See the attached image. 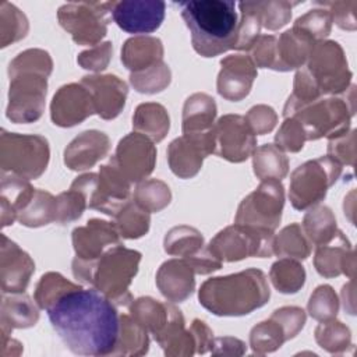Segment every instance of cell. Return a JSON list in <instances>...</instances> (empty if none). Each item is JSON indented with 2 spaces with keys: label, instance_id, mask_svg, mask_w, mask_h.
Wrapping results in <instances>:
<instances>
[{
  "label": "cell",
  "instance_id": "1",
  "mask_svg": "<svg viewBox=\"0 0 357 357\" xmlns=\"http://www.w3.org/2000/svg\"><path fill=\"white\" fill-rule=\"evenodd\" d=\"M49 321L66 347L78 356H113L120 336L116 304L96 289L75 286L47 310Z\"/></svg>",
  "mask_w": 357,
  "mask_h": 357
},
{
  "label": "cell",
  "instance_id": "2",
  "mask_svg": "<svg viewBox=\"0 0 357 357\" xmlns=\"http://www.w3.org/2000/svg\"><path fill=\"white\" fill-rule=\"evenodd\" d=\"M52 68L53 61L42 49H28L10 63L7 117L13 123H32L42 116Z\"/></svg>",
  "mask_w": 357,
  "mask_h": 357
},
{
  "label": "cell",
  "instance_id": "3",
  "mask_svg": "<svg viewBox=\"0 0 357 357\" xmlns=\"http://www.w3.org/2000/svg\"><path fill=\"white\" fill-rule=\"evenodd\" d=\"M178 6L198 54L215 57L236 47L238 21L234 1L190 0Z\"/></svg>",
  "mask_w": 357,
  "mask_h": 357
},
{
  "label": "cell",
  "instance_id": "4",
  "mask_svg": "<svg viewBox=\"0 0 357 357\" xmlns=\"http://www.w3.org/2000/svg\"><path fill=\"white\" fill-rule=\"evenodd\" d=\"M269 297L266 276L255 268L208 279L198 293L199 304L219 317L247 315L265 305Z\"/></svg>",
  "mask_w": 357,
  "mask_h": 357
},
{
  "label": "cell",
  "instance_id": "5",
  "mask_svg": "<svg viewBox=\"0 0 357 357\" xmlns=\"http://www.w3.org/2000/svg\"><path fill=\"white\" fill-rule=\"evenodd\" d=\"M139 261L141 252L117 244L92 262L74 258L73 273L75 279L93 286L116 305H128L132 301L128 287L138 272Z\"/></svg>",
  "mask_w": 357,
  "mask_h": 357
},
{
  "label": "cell",
  "instance_id": "6",
  "mask_svg": "<svg viewBox=\"0 0 357 357\" xmlns=\"http://www.w3.org/2000/svg\"><path fill=\"white\" fill-rule=\"evenodd\" d=\"M354 112L356 86L351 85L349 86L346 96L319 98L296 109L287 117H294L301 123L307 139H319L322 137L331 139L347 132Z\"/></svg>",
  "mask_w": 357,
  "mask_h": 357
},
{
  "label": "cell",
  "instance_id": "7",
  "mask_svg": "<svg viewBox=\"0 0 357 357\" xmlns=\"http://www.w3.org/2000/svg\"><path fill=\"white\" fill-rule=\"evenodd\" d=\"M0 144L1 173L35 180L46 170L50 149L45 137L15 134L3 130Z\"/></svg>",
  "mask_w": 357,
  "mask_h": 357
},
{
  "label": "cell",
  "instance_id": "8",
  "mask_svg": "<svg viewBox=\"0 0 357 357\" xmlns=\"http://www.w3.org/2000/svg\"><path fill=\"white\" fill-rule=\"evenodd\" d=\"M342 174V165L331 156H319L300 165L290 176L289 198L294 209L318 205Z\"/></svg>",
  "mask_w": 357,
  "mask_h": 357
},
{
  "label": "cell",
  "instance_id": "9",
  "mask_svg": "<svg viewBox=\"0 0 357 357\" xmlns=\"http://www.w3.org/2000/svg\"><path fill=\"white\" fill-rule=\"evenodd\" d=\"M116 1H78L63 4L57 11L60 25L81 46H96L107 33L109 15Z\"/></svg>",
  "mask_w": 357,
  "mask_h": 357
},
{
  "label": "cell",
  "instance_id": "10",
  "mask_svg": "<svg viewBox=\"0 0 357 357\" xmlns=\"http://www.w3.org/2000/svg\"><path fill=\"white\" fill-rule=\"evenodd\" d=\"M305 70L321 95H339L350 86L351 71L342 46L335 40L317 42L308 56Z\"/></svg>",
  "mask_w": 357,
  "mask_h": 357
},
{
  "label": "cell",
  "instance_id": "11",
  "mask_svg": "<svg viewBox=\"0 0 357 357\" xmlns=\"http://www.w3.org/2000/svg\"><path fill=\"white\" fill-rule=\"evenodd\" d=\"M284 188L280 180H262L240 204L234 223L259 230L275 231L282 219Z\"/></svg>",
  "mask_w": 357,
  "mask_h": 357
},
{
  "label": "cell",
  "instance_id": "12",
  "mask_svg": "<svg viewBox=\"0 0 357 357\" xmlns=\"http://www.w3.org/2000/svg\"><path fill=\"white\" fill-rule=\"evenodd\" d=\"M273 233L251 226H229L209 243V250L223 262H234L248 257H271L273 254Z\"/></svg>",
  "mask_w": 357,
  "mask_h": 357
},
{
  "label": "cell",
  "instance_id": "13",
  "mask_svg": "<svg viewBox=\"0 0 357 357\" xmlns=\"http://www.w3.org/2000/svg\"><path fill=\"white\" fill-rule=\"evenodd\" d=\"M213 137L215 153L233 163L244 162L257 148V137L240 114L222 116L213 126Z\"/></svg>",
  "mask_w": 357,
  "mask_h": 357
},
{
  "label": "cell",
  "instance_id": "14",
  "mask_svg": "<svg viewBox=\"0 0 357 357\" xmlns=\"http://www.w3.org/2000/svg\"><path fill=\"white\" fill-rule=\"evenodd\" d=\"M110 162H113L131 183H141L153 172L156 148L148 137L139 132H131L120 139Z\"/></svg>",
  "mask_w": 357,
  "mask_h": 357
},
{
  "label": "cell",
  "instance_id": "15",
  "mask_svg": "<svg viewBox=\"0 0 357 357\" xmlns=\"http://www.w3.org/2000/svg\"><path fill=\"white\" fill-rule=\"evenodd\" d=\"M211 153H215L213 131L202 135L183 134L170 142L167 162L176 176L191 178L199 172L204 159Z\"/></svg>",
  "mask_w": 357,
  "mask_h": 357
},
{
  "label": "cell",
  "instance_id": "16",
  "mask_svg": "<svg viewBox=\"0 0 357 357\" xmlns=\"http://www.w3.org/2000/svg\"><path fill=\"white\" fill-rule=\"evenodd\" d=\"M166 4L156 0L116 1L112 10L114 22L128 33H151L165 20Z\"/></svg>",
  "mask_w": 357,
  "mask_h": 357
},
{
  "label": "cell",
  "instance_id": "17",
  "mask_svg": "<svg viewBox=\"0 0 357 357\" xmlns=\"http://www.w3.org/2000/svg\"><path fill=\"white\" fill-rule=\"evenodd\" d=\"M98 176L99 178L88 202V208L114 218L130 201L131 181L110 160L107 165L100 166Z\"/></svg>",
  "mask_w": 357,
  "mask_h": 357
},
{
  "label": "cell",
  "instance_id": "18",
  "mask_svg": "<svg viewBox=\"0 0 357 357\" xmlns=\"http://www.w3.org/2000/svg\"><path fill=\"white\" fill-rule=\"evenodd\" d=\"M95 113L93 99L85 85H63L50 105L52 121L59 127H73Z\"/></svg>",
  "mask_w": 357,
  "mask_h": 357
},
{
  "label": "cell",
  "instance_id": "19",
  "mask_svg": "<svg viewBox=\"0 0 357 357\" xmlns=\"http://www.w3.org/2000/svg\"><path fill=\"white\" fill-rule=\"evenodd\" d=\"M120 233L114 223L91 219L85 226L73 230V245L75 258L92 262L96 261L107 247L120 244Z\"/></svg>",
  "mask_w": 357,
  "mask_h": 357
},
{
  "label": "cell",
  "instance_id": "20",
  "mask_svg": "<svg viewBox=\"0 0 357 357\" xmlns=\"http://www.w3.org/2000/svg\"><path fill=\"white\" fill-rule=\"evenodd\" d=\"M218 75V92L233 102L244 99L257 78V67L247 54H230L222 59Z\"/></svg>",
  "mask_w": 357,
  "mask_h": 357
},
{
  "label": "cell",
  "instance_id": "21",
  "mask_svg": "<svg viewBox=\"0 0 357 357\" xmlns=\"http://www.w3.org/2000/svg\"><path fill=\"white\" fill-rule=\"evenodd\" d=\"M81 84L92 95L95 113L105 120H112L120 114L126 105L127 85L116 75H85Z\"/></svg>",
  "mask_w": 357,
  "mask_h": 357
},
{
  "label": "cell",
  "instance_id": "22",
  "mask_svg": "<svg viewBox=\"0 0 357 357\" xmlns=\"http://www.w3.org/2000/svg\"><path fill=\"white\" fill-rule=\"evenodd\" d=\"M1 289L3 293H24L32 273L35 264L32 258L22 251L14 241L1 236Z\"/></svg>",
  "mask_w": 357,
  "mask_h": 357
},
{
  "label": "cell",
  "instance_id": "23",
  "mask_svg": "<svg viewBox=\"0 0 357 357\" xmlns=\"http://www.w3.org/2000/svg\"><path fill=\"white\" fill-rule=\"evenodd\" d=\"M314 265L321 276L335 278L344 273L350 279H354V250L342 231H337L335 238L328 244L317 247Z\"/></svg>",
  "mask_w": 357,
  "mask_h": 357
},
{
  "label": "cell",
  "instance_id": "24",
  "mask_svg": "<svg viewBox=\"0 0 357 357\" xmlns=\"http://www.w3.org/2000/svg\"><path fill=\"white\" fill-rule=\"evenodd\" d=\"M110 149L109 137L98 130H88L75 137L64 151V163L71 170H86L103 159Z\"/></svg>",
  "mask_w": 357,
  "mask_h": 357
},
{
  "label": "cell",
  "instance_id": "25",
  "mask_svg": "<svg viewBox=\"0 0 357 357\" xmlns=\"http://www.w3.org/2000/svg\"><path fill=\"white\" fill-rule=\"evenodd\" d=\"M194 269L185 259H169L156 273V286L170 301L180 303L188 298L195 287Z\"/></svg>",
  "mask_w": 357,
  "mask_h": 357
},
{
  "label": "cell",
  "instance_id": "26",
  "mask_svg": "<svg viewBox=\"0 0 357 357\" xmlns=\"http://www.w3.org/2000/svg\"><path fill=\"white\" fill-rule=\"evenodd\" d=\"M317 42L297 28L284 31L276 38V71H290L308 60V56Z\"/></svg>",
  "mask_w": 357,
  "mask_h": 357
},
{
  "label": "cell",
  "instance_id": "27",
  "mask_svg": "<svg viewBox=\"0 0 357 357\" xmlns=\"http://www.w3.org/2000/svg\"><path fill=\"white\" fill-rule=\"evenodd\" d=\"M1 226L6 227L17 220L18 213L28 205L33 197L35 188L24 177L1 173Z\"/></svg>",
  "mask_w": 357,
  "mask_h": 357
},
{
  "label": "cell",
  "instance_id": "28",
  "mask_svg": "<svg viewBox=\"0 0 357 357\" xmlns=\"http://www.w3.org/2000/svg\"><path fill=\"white\" fill-rule=\"evenodd\" d=\"M216 117L215 99L206 93L191 95L183 109V134L202 135L213 131Z\"/></svg>",
  "mask_w": 357,
  "mask_h": 357
},
{
  "label": "cell",
  "instance_id": "29",
  "mask_svg": "<svg viewBox=\"0 0 357 357\" xmlns=\"http://www.w3.org/2000/svg\"><path fill=\"white\" fill-rule=\"evenodd\" d=\"M163 45L153 36H134L126 40L121 49V61L131 71H144L163 61Z\"/></svg>",
  "mask_w": 357,
  "mask_h": 357
},
{
  "label": "cell",
  "instance_id": "30",
  "mask_svg": "<svg viewBox=\"0 0 357 357\" xmlns=\"http://www.w3.org/2000/svg\"><path fill=\"white\" fill-rule=\"evenodd\" d=\"M176 308L170 303H160L152 297H141L131 301L130 312L138 324L153 336H158L170 321Z\"/></svg>",
  "mask_w": 357,
  "mask_h": 357
},
{
  "label": "cell",
  "instance_id": "31",
  "mask_svg": "<svg viewBox=\"0 0 357 357\" xmlns=\"http://www.w3.org/2000/svg\"><path fill=\"white\" fill-rule=\"evenodd\" d=\"M170 127V119L167 110L153 102L141 103L132 116V128L148 137L152 142L162 141Z\"/></svg>",
  "mask_w": 357,
  "mask_h": 357
},
{
  "label": "cell",
  "instance_id": "32",
  "mask_svg": "<svg viewBox=\"0 0 357 357\" xmlns=\"http://www.w3.org/2000/svg\"><path fill=\"white\" fill-rule=\"evenodd\" d=\"M301 227L310 243L315 247L328 244L339 231L333 212L325 205H315L310 208L304 216Z\"/></svg>",
  "mask_w": 357,
  "mask_h": 357
},
{
  "label": "cell",
  "instance_id": "33",
  "mask_svg": "<svg viewBox=\"0 0 357 357\" xmlns=\"http://www.w3.org/2000/svg\"><path fill=\"white\" fill-rule=\"evenodd\" d=\"M39 319V311L33 301L22 293H14L10 297H3L1 303V324L8 329L29 328Z\"/></svg>",
  "mask_w": 357,
  "mask_h": 357
},
{
  "label": "cell",
  "instance_id": "34",
  "mask_svg": "<svg viewBox=\"0 0 357 357\" xmlns=\"http://www.w3.org/2000/svg\"><path fill=\"white\" fill-rule=\"evenodd\" d=\"M254 173L259 180H282L289 172V159L273 144H265L252 152Z\"/></svg>",
  "mask_w": 357,
  "mask_h": 357
},
{
  "label": "cell",
  "instance_id": "35",
  "mask_svg": "<svg viewBox=\"0 0 357 357\" xmlns=\"http://www.w3.org/2000/svg\"><path fill=\"white\" fill-rule=\"evenodd\" d=\"M56 197L45 190H35L28 205L18 213L17 220L26 227H40L56 222Z\"/></svg>",
  "mask_w": 357,
  "mask_h": 357
},
{
  "label": "cell",
  "instance_id": "36",
  "mask_svg": "<svg viewBox=\"0 0 357 357\" xmlns=\"http://www.w3.org/2000/svg\"><path fill=\"white\" fill-rule=\"evenodd\" d=\"M273 254L297 261L310 257L311 243L307 238L301 225L291 223L282 229L276 237H273Z\"/></svg>",
  "mask_w": 357,
  "mask_h": 357
},
{
  "label": "cell",
  "instance_id": "37",
  "mask_svg": "<svg viewBox=\"0 0 357 357\" xmlns=\"http://www.w3.org/2000/svg\"><path fill=\"white\" fill-rule=\"evenodd\" d=\"M148 331L131 315H120V336L113 356H141L148 351Z\"/></svg>",
  "mask_w": 357,
  "mask_h": 357
},
{
  "label": "cell",
  "instance_id": "38",
  "mask_svg": "<svg viewBox=\"0 0 357 357\" xmlns=\"http://www.w3.org/2000/svg\"><path fill=\"white\" fill-rule=\"evenodd\" d=\"M163 245L169 255H177L183 259L192 258L205 247L201 233L190 226H177L170 229L166 233Z\"/></svg>",
  "mask_w": 357,
  "mask_h": 357
},
{
  "label": "cell",
  "instance_id": "39",
  "mask_svg": "<svg viewBox=\"0 0 357 357\" xmlns=\"http://www.w3.org/2000/svg\"><path fill=\"white\" fill-rule=\"evenodd\" d=\"M114 225L123 238H139L149 230V212L130 199L114 216Z\"/></svg>",
  "mask_w": 357,
  "mask_h": 357
},
{
  "label": "cell",
  "instance_id": "40",
  "mask_svg": "<svg viewBox=\"0 0 357 357\" xmlns=\"http://www.w3.org/2000/svg\"><path fill=\"white\" fill-rule=\"evenodd\" d=\"M269 278L278 291L293 294L304 286L305 271L297 259L280 258L272 265Z\"/></svg>",
  "mask_w": 357,
  "mask_h": 357
},
{
  "label": "cell",
  "instance_id": "41",
  "mask_svg": "<svg viewBox=\"0 0 357 357\" xmlns=\"http://www.w3.org/2000/svg\"><path fill=\"white\" fill-rule=\"evenodd\" d=\"M289 340L282 324L271 315L269 319L255 325L250 335L252 350L258 354H265L276 350L283 342Z\"/></svg>",
  "mask_w": 357,
  "mask_h": 357
},
{
  "label": "cell",
  "instance_id": "42",
  "mask_svg": "<svg viewBox=\"0 0 357 357\" xmlns=\"http://www.w3.org/2000/svg\"><path fill=\"white\" fill-rule=\"evenodd\" d=\"M29 29L25 14L11 3L3 1L0 4V33L1 47L8 46L26 36Z\"/></svg>",
  "mask_w": 357,
  "mask_h": 357
},
{
  "label": "cell",
  "instance_id": "43",
  "mask_svg": "<svg viewBox=\"0 0 357 357\" xmlns=\"http://www.w3.org/2000/svg\"><path fill=\"white\" fill-rule=\"evenodd\" d=\"M132 199L142 208H145L149 213L159 212L170 204L172 192L166 183L151 178L138 184Z\"/></svg>",
  "mask_w": 357,
  "mask_h": 357
},
{
  "label": "cell",
  "instance_id": "44",
  "mask_svg": "<svg viewBox=\"0 0 357 357\" xmlns=\"http://www.w3.org/2000/svg\"><path fill=\"white\" fill-rule=\"evenodd\" d=\"M238 8L241 11V18L237 28V43L234 49L250 50L252 43L259 36L262 24L255 7V1L238 3Z\"/></svg>",
  "mask_w": 357,
  "mask_h": 357
},
{
  "label": "cell",
  "instance_id": "45",
  "mask_svg": "<svg viewBox=\"0 0 357 357\" xmlns=\"http://www.w3.org/2000/svg\"><path fill=\"white\" fill-rule=\"evenodd\" d=\"M170 70L163 61H159L144 71L131 73L130 75L131 85L141 93H156L163 91L170 84Z\"/></svg>",
  "mask_w": 357,
  "mask_h": 357
},
{
  "label": "cell",
  "instance_id": "46",
  "mask_svg": "<svg viewBox=\"0 0 357 357\" xmlns=\"http://www.w3.org/2000/svg\"><path fill=\"white\" fill-rule=\"evenodd\" d=\"M75 286V283L67 280L63 275L57 272H47L36 284L33 297L42 310H47L61 294Z\"/></svg>",
  "mask_w": 357,
  "mask_h": 357
},
{
  "label": "cell",
  "instance_id": "47",
  "mask_svg": "<svg viewBox=\"0 0 357 357\" xmlns=\"http://www.w3.org/2000/svg\"><path fill=\"white\" fill-rule=\"evenodd\" d=\"M332 15L331 13L324 8H312L307 11L304 15L298 17L293 25V28L300 29L305 35H308L312 40L319 42L324 40L331 33L332 29Z\"/></svg>",
  "mask_w": 357,
  "mask_h": 357
},
{
  "label": "cell",
  "instance_id": "48",
  "mask_svg": "<svg viewBox=\"0 0 357 357\" xmlns=\"http://www.w3.org/2000/svg\"><path fill=\"white\" fill-rule=\"evenodd\" d=\"M315 339L322 349L331 353H339L350 346V331L342 322L331 319L318 325Z\"/></svg>",
  "mask_w": 357,
  "mask_h": 357
},
{
  "label": "cell",
  "instance_id": "49",
  "mask_svg": "<svg viewBox=\"0 0 357 357\" xmlns=\"http://www.w3.org/2000/svg\"><path fill=\"white\" fill-rule=\"evenodd\" d=\"M337 311H339V300L335 290L328 284L318 286L311 294L308 301L310 315L319 322H326V321L335 319L337 315Z\"/></svg>",
  "mask_w": 357,
  "mask_h": 357
},
{
  "label": "cell",
  "instance_id": "50",
  "mask_svg": "<svg viewBox=\"0 0 357 357\" xmlns=\"http://www.w3.org/2000/svg\"><path fill=\"white\" fill-rule=\"evenodd\" d=\"M56 223L67 225L81 218L85 208H88V197L82 191L70 187L68 191H64L56 197Z\"/></svg>",
  "mask_w": 357,
  "mask_h": 357
},
{
  "label": "cell",
  "instance_id": "51",
  "mask_svg": "<svg viewBox=\"0 0 357 357\" xmlns=\"http://www.w3.org/2000/svg\"><path fill=\"white\" fill-rule=\"evenodd\" d=\"M298 4L286 0L275 1H255L257 11L264 28L269 31H276L284 26L291 18V8Z\"/></svg>",
  "mask_w": 357,
  "mask_h": 357
},
{
  "label": "cell",
  "instance_id": "52",
  "mask_svg": "<svg viewBox=\"0 0 357 357\" xmlns=\"http://www.w3.org/2000/svg\"><path fill=\"white\" fill-rule=\"evenodd\" d=\"M305 132L301 123L294 117H284L278 134L275 135L276 146L287 152H298L304 146Z\"/></svg>",
  "mask_w": 357,
  "mask_h": 357
},
{
  "label": "cell",
  "instance_id": "53",
  "mask_svg": "<svg viewBox=\"0 0 357 357\" xmlns=\"http://www.w3.org/2000/svg\"><path fill=\"white\" fill-rule=\"evenodd\" d=\"M319 7L326 8L331 15L332 21L342 29L346 31H354L357 28L356 22V8L357 1L354 0H342V1H317L315 3Z\"/></svg>",
  "mask_w": 357,
  "mask_h": 357
},
{
  "label": "cell",
  "instance_id": "54",
  "mask_svg": "<svg viewBox=\"0 0 357 357\" xmlns=\"http://www.w3.org/2000/svg\"><path fill=\"white\" fill-rule=\"evenodd\" d=\"M328 156L339 162L342 166H353L356 159V130H350L349 132L331 138L328 142Z\"/></svg>",
  "mask_w": 357,
  "mask_h": 357
},
{
  "label": "cell",
  "instance_id": "55",
  "mask_svg": "<svg viewBox=\"0 0 357 357\" xmlns=\"http://www.w3.org/2000/svg\"><path fill=\"white\" fill-rule=\"evenodd\" d=\"M248 52L255 67L273 70L276 61V36L259 35Z\"/></svg>",
  "mask_w": 357,
  "mask_h": 357
},
{
  "label": "cell",
  "instance_id": "56",
  "mask_svg": "<svg viewBox=\"0 0 357 357\" xmlns=\"http://www.w3.org/2000/svg\"><path fill=\"white\" fill-rule=\"evenodd\" d=\"M112 53H113L112 42H103L93 46L89 50L79 53L77 57V61L85 70L102 71L107 67L112 59Z\"/></svg>",
  "mask_w": 357,
  "mask_h": 357
},
{
  "label": "cell",
  "instance_id": "57",
  "mask_svg": "<svg viewBox=\"0 0 357 357\" xmlns=\"http://www.w3.org/2000/svg\"><path fill=\"white\" fill-rule=\"evenodd\" d=\"M244 119L255 135H262L272 131L278 121L275 110L266 105H257L251 107L248 113L244 116Z\"/></svg>",
  "mask_w": 357,
  "mask_h": 357
},
{
  "label": "cell",
  "instance_id": "58",
  "mask_svg": "<svg viewBox=\"0 0 357 357\" xmlns=\"http://www.w3.org/2000/svg\"><path fill=\"white\" fill-rule=\"evenodd\" d=\"M272 317L282 324L289 339L294 337L305 324V312L300 307H282L275 310Z\"/></svg>",
  "mask_w": 357,
  "mask_h": 357
},
{
  "label": "cell",
  "instance_id": "59",
  "mask_svg": "<svg viewBox=\"0 0 357 357\" xmlns=\"http://www.w3.org/2000/svg\"><path fill=\"white\" fill-rule=\"evenodd\" d=\"M194 340H195V347L197 353H205L209 349L212 350L213 347V339H212V331L208 328V325L204 321L194 319L190 328Z\"/></svg>",
  "mask_w": 357,
  "mask_h": 357
},
{
  "label": "cell",
  "instance_id": "60",
  "mask_svg": "<svg viewBox=\"0 0 357 357\" xmlns=\"http://www.w3.org/2000/svg\"><path fill=\"white\" fill-rule=\"evenodd\" d=\"M342 298H343V307L349 314H354V283L353 279L343 286L342 289Z\"/></svg>",
  "mask_w": 357,
  "mask_h": 357
}]
</instances>
